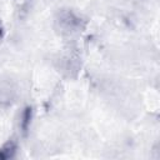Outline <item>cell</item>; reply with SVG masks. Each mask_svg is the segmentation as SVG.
Returning <instances> with one entry per match:
<instances>
[{
    "label": "cell",
    "mask_w": 160,
    "mask_h": 160,
    "mask_svg": "<svg viewBox=\"0 0 160 160\" xmlns=\"http://www.w3.org/2000/svg\"><path fill=\"white\" fill-rule=\"evenodd\" d=\"M18 146L14 140H8L0 146V160H9L12 159L16 154Z\"/></svg>",
    "instance_id": "2"
},
{
    "label": "cell",
    "mask_w": 160,
    "mask_h": 160,
    "mask_svg": "<svg viewBox=\"0 0 160 160\" xmlns=\"http://www.w3.org/2000/svg\"><path fill=\"white\" fill-rule=\"evenodd\" d=\"M58 29L61 34L75 35L85 29V21L72 10H61L56 19Z\"/></svg>",
    "instance_id": "1"
},
{
    "label": "cell",
    "mask_w": 160,
    "mask_h": 160,
    "mask_svg": "<svg viewBox=\"0 0 160 160\" xmlns=\"http://www.w3.org/2000/svg\"><path fill=\"white\" fill-rule=\"evenodd\" d=\"M4 35H5V29H4V25H2V22L0 20V42L4 39Z\"/></svg>",
    "instance_id": "4"
},
{
    "label": "cell",
    "mask_w": 160,
    "mask_h": 160,
    "mask_svg": "<svg viewBox=\"0 0 160 160\" xmlns=\"http://www.w3.org/2000/svg\"><path fill=\"white\" fill-rule=\"evenodd\" d=\"M30 122H31V108H26L21 115V122H20V126H21V130L24 131V134L28 132Z\"/></svg>",
    "instance_id": "3"
}]
</instances>
